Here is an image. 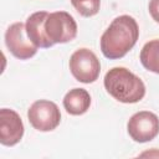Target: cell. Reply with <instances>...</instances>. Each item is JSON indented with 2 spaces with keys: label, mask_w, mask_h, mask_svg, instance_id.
Here are the masks:
<instances>
[{
  "label": "cell",
  "mask_w": 159,
  "mask_h": 159,
  "mask_svg": "<svg viewBox=\"0 0 159 159\" xmlns=\"http://www.w3.org/2000/svg\"><path fill=\"white\" fill-rule=\"evenodd\" d=\"M139 27L129 15L116 17L101 37V51L104 57L117 60L124 57L137 43Z\"/></svg>",
  "instance_id": "1"
},
{
  "label": "cell",
  "mask_w": 159,
  "mask_h": 159,
  "mask_svg": "<svg viewBox=\"0 0 159 159\" xmlns=\"http://www.w3.org/2000/svg\"><path fill=\"white\" fill-rule=\"evenodd\" d=\"M106 91L118 102L137 103L145 96L144 82L125 67L111 68L103 80Z\"/></svg>",
  "instance_id": "2"
},
{
  "label": "cell",
  "mask_w": 159,
  "mask_h": 159,
  "mask_svg": "<svg viewBox=\"0 0 159 159\" xmlns=\"http://www.w3.org/2000/svg\"><path fill=\"white\" fill-rule=\"evenodd\" d=\"M70 71L82 83L94 82L101 72V63L96 53L88 48H78L70 57Z\"/></svg>",
  "instance_id": "3"
},
{
  "label": "cell",
  "mask_w": 159,
  "mask_h": 159,
  "mask_svg": "<svg viewBox=\"0 0 159 159\" xmlns=\"http://www.w3.org/2000/svg\"><path fill=\"white\" fill-rule=\"evenodd\" d=\"M45 32L53 45L66 43L77 36V24L66 11L50 12L45 21Z\"/></svg>",
  "instance_id": "4"
},
{
  "label": "cell",
  "mask_w": 159,
  "mask_h": 159,
  "mask_svg": "<svg viewBox=\"0 0 159 159\" xmlns=\"http://www.w3.org/2000/svg\"><path fill=\"white\" fill-rule=\"evenodd\" d=\"M27 118L36 130L51 132L60 124L61 113L56 103L47 99H39L30 106Z\"/></svg>",
  "instance_id": "5"
},
{
  "label": "cell",
  "mask_w": 159,
  "mask_h": 159,
  "mask_svg": "<svg viewBox=\"0 0 159 159\" xmlns=\"http://www.w3.org/2000/svg\"><path fill=\"white\" fill-rule=\"evenodd\" d=\"M127 130L129 137L137 143L150 142L159 134V118L149 111L137 112L129 118Z\"/></svg>",
  "instance_id": "6"
},
{
  "label": "cell",
  "mask_w": 159,
  "mask_h": 159,
  "mask_svg": "<svg viewBox=\"0 0 159 159\" xmlns=\"http://www.w3.org/2000/svg\"><path fill=\"white\" fill-rule=\"evenodd\" d=\"M5 45L7 50L20 60H29L37 52V46L27 37L24 22L11 24L5 32Z\"/></svg>",
  "instance_id": "7"
},
{
  "label": "cell",
  "mask_w": 159,
  "mask_h": 159,
  "mask_svg": "<svg viewBox=\"0 0 159 159\" xmlns=\"http://www.w3.org/2000/svg\"><path fill=\"white\" fill-rule=\"evenodd\" d=\"M22 135L24 124L20 116L14 109H0V143L12 147L21 140Z\"/></svg>",
  "instance_id": "8"
},
{
  "label": "cell",
  "mask_w": 159,
  "mask_h": 159,
  "mask_svg": "<svg viewBox=\"0 0 159 159\" xmlns=\"http://www.w3.org/2000/svg\"><path fill=\"white\" fill-rule=\"evenodd\" d=\"M48 16V12L46 11H37L31 14L26 20V34L27 37L37 46L42 48H47L53 46V43L50 41L45 32V21Z\"/></svg>",
  "instance_id": "9"
},
{
  "label": "cell",
  "mask_w": 159,
  "mask_h": 159,
  "mask_svg": "<svg viewBox=\"0 0 159 159\" xmlns=\"http://www.w3.org/2000/svg\"><path fill=\"white\" fill-rule=\"evenodd\" d=\"M91 106V96L84 88L70 89L63 97V107L72 116H81L88 111Z\"/></svg>",
  "instance_id": "10"
},
{
  "label": "cell",
  "mask_w": 159,
  "mask_h": 159,
  "mask_svg": "<svg viewBox=\"0 0 159 159\" xmlns=\"http://www.w3.org/2000/svg\"><path fill=\"white\" fill-rule=\"evenodd\" d=\"M139 58L145 70L159 75V39L147 42L142 47Z\"/></svg>",
  "instance_id": "11"
},
{
  "label": "cell",
  "mask_w": 159,
  "mask_h": 159,
  "mask_svg": "<svg viewBox=\"0 0 159 159\" xmlns=\"http://www.w3.org/2000/svg\"><path fill=\"white\" fill-rule=\"evenodd\" d=\"M71 4L81 16L91 17L99 11L101 0H71Z\"/></svg>",
  "instance_id": "12"
},
{
  "label": "cell",
  "mask_w": 159,
  "mask_h": 159,
  "mask_svg": "<svg viewBox=\"0 0 159 159\" xmlns=\"http://www.w3.org/2000/svg\"><path fill=\"white\" fill-rule=\"evenodd\" d=\"M148 10L153 20L159 24V0H150L148 5Z\"/></svg>",
  "instance_id": "13"
}]
</instances>
